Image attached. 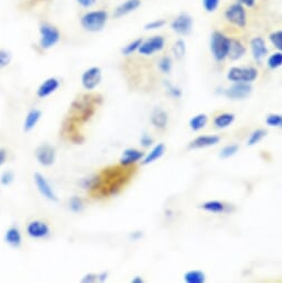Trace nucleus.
Here are the masks:
<instances>
[{"label": "nucleus", "mask_w": 282, "mask_h": 283, "mask_svg": "<svg viewBox=\"0 0 282 283\" xmlns=\"http://www.w3.org/2000/svg\"><path fill=\"white\" fill-rule=\"evenodd\" d=\"M101 179L102 184L100 187L99 191L95 196H99L101 198H109L115 197L120 192L123 187L127 185V182L130 180L131 171L130 168H126L122 166H116V167H109L107 169H104L101 172Z\"/></svg>", "instance_id": "nucleus-1"}, {"label": "nucleus", "mask_w": 282, "mask_h": 283, "mask_svg": "<svg viewBox=\"0 0 282 283\" xmlns=\"http://www.w3.org/2000/svg\"><path fill=\"white\" fill-rule=\"evenodd\" d=\"M102 101L104 99L100 94H83L71 102L69 118L77 123H86L93 117Z\"/></svg>", "instance_id": "nucleus-2"}, {"label": "nucleus", "mask_w": 282, "mask_h": 283, "mask_svg": "<svg viewBox=\"0 0 282 283\" xmlns=\"http://www.w3.org/2000/svg\"><path fill=\"white\" fill-rule=\"evenodd\" d=\"M109 14L106 10H91L87 11L80 18V24L88 33H99L108 22Z\"/></svg>", "instance_id": "nucleus-3"}, {"label": "nucleus", "mask_w": 282, "mask_h": 283, "mask_svg": "<svg viewBox=\"0 0 282 283\" xmlns=\"http://www.w3.org/2000/svg\"><path fill=\"white\" fill-rule=\"evenodd\" d=\"M230 48V38L222 34L221 31L215 30L210 37V52L214 59L222 62L228 58Z\"/></svg>", "instance_id": "nucleus-4"}, {"label": "nucleus", "mask_w": 282, "mask_h": 283, "mask_svg": "<svg viewBox=\"0 0 282 283\" xmlns=\"http://www.w3.org/2000/svg\"><path fill=\"white\" fill-rule=\"evenodd\" d=\"M61 39L59 29L52 23L43 22L39 27V47L42 50L54 48Z\"/></svg>", "instance_id": "nucleus-5"}, {"label": "nucleus", "mask_w": 282, "mask_h": 283, "mask_svg": "<svg viewBox=\"0 0 282 283\" xmlns=\"http://www.w3.org/2000/svg\"><path fill=\"white\" fill-rule=\"evenodd\" d=\"M258 75V70L254 67H231L227 72V79L231 83L252 84Z\"/></svg>", "instance_id": "nucleus-6"}, {"label": "nucleus", "mask_w": 282, "mask_h": 283, "mask_svg": "<svg viewBox=\"0 0 282 283\" xmlns=\"http://www.w3.org/2000/svg\"><path fill=\"white\" fill-rule=\"evenodd\" d=\"M224 18L234 26L238 28H244L247 24L246 7L238 2L230 5L224 11Z\"/></svg>", "instance_id": "nucleus-7"}, {"label": "nucleus", "mask_w": 282, "mask_h": 283, "mask_svg": "<svg viewBox=\"0 0 282 283\" xmlns=\"http://www.w3.org/2000/svg\"><path fill=\"white\" fill-rule=\"evenodd\" d=\"M34 182L37 188V190L41 194V197L45 198L46 200L50 201V202H58L59 197L56 193L55 189L53 186L50 185L48 179L40 172H36L34 174Z\"/></svg>", "instance_id": "nucleus-8"}, {"label": "nucleus", "mask_w": 282, "mask_h": 283, "mask_svg": "<svg viewBox=\"0 0 282 283\" xmlns=\"http://www.w3.org/2000/svg\"><path fill=\"white\" fill-rule=\"evenodd\" d=\"M26 232L27 236L31 239H35V240H45V239H48L50 235H52V229H50V225L47 222L36 219L31 220L27 224Z\"/></svg>", "instance_id": "nucleus-9"}, {"label": "nucleus", "mask_w": 282, "mask_h": 283, "mask_svg": "<svg viewBox=\"0 0 282 283\" xmlns=\"http://www.w3.org/2000/svg\"><path fill=\"white\" fill-rule=\"evenodd\" d=\"M102 80V71L101 69L97 66H92L81 74V86L87 91H92L100 85Z\"/></svg>", "instance_id": "nucleus-10"}, {"label": "nucleus", "mask_w": 282, "mask_h": 283, "mask_svg": "<svg viewBox=\"0 0 282 283\" xmlns=\"http://www.w3.org/2000/svg\"><path fill=\"white\" fill-rule=\"evenodd\" d=\"M252 92L251 84L247 83H233L230 87L225 88L222 91L224 97L231 100H243L247 99Z\"/></svg>", "instance_id": "nucleus-11"}, {"label": "nucleus", "mask_w": 282, "mask_h": 283, "mask_svg": "<svg viewBox=\"0 0 282 283\" xmlns=\"http://www.w3.org/2000/svg\"><path fill=\"white\" fill-rule=\"evenodd\" d=\"M166 45V39L162 36H153L151 38H148L146 40H142L141 45L138 53L142 56H152L156 53H159L164 50Z\"/></svg>", "instance_id": "nucleus-12"}, {"label": "nucleus", "mask_w": 282, "mask_h": 283, "mask_svg": "<svg viewBox=\"0 0 282 283\" xmlns=\"http://www.w3.org/2000/svg\"><path fill=\"white\" fill-rule=\"evenodd\" d=\"M56 156H57V153H56L55 147L50 146L48 143L40 144L35 151L36 160L38 161L40 166L45 168L52 167L54 165L56 161Z\"/></svg>", "instance_id": "nucleus-13"}, {"label": "nucleus", "mask_w": 282, "mask_h": 283, "mask_svg": "<svg viewBox=\"0 0 282 283\" xmlns=\"http://www.w3.org/2000/svg\"><path fill=\"white\" fill-rule=\"evenodd\" d=\"M170 28L172 29L173 33L179 36L190 35L193 28L192 17L188 14H180L171 21Z\"/></svg>", "instance_id": "nucleus-14"}, {"label": "nucleus", "mask_w": 282, "mask_h": 283, "mask_svg": "<svg viewBox=\"0 0 282 283\" xmlns=\"http://www.w3.org/2000/svg\"><path fill=\"white\" fill-rule=\"evenodd\" d=\"M60 80L56 77H49L46 80H43L42 83L37 88L36 94L37 97L40 99H45L54 94L60 88Z\"/></svg>", "instance_id": "nucleus-15"}, {"label": "nucleus", "mask_w": 282, "mask_h": 283, "mask_svg": "<svg viewBox=\"0 0 282 283\" xmlns=\"http://www.w3.org/2000/svg\"><path fill=\"white\" fill-rule=\"evenodd\" d=\"M143 157H145V153L141 150L136 148H127L123 150L120 160H119V165L126 168H131L136 163L140 162L143 159Z\"/></svg>", "instance_id": "nucleus-16"}, {"label": "nucleus", "mask_w": 282, "mask_h": 283, "mask_svg": "<svg viewBox=\"0 0 282 283\" xmlns=\"http://www.w3.org/2000/svg\"><path fill=\"white\" fill-rule=\"evenodd\" d=\"M250 50H251V55L257 62H261L268 55L267 43L262 37H254L250 40Z\"/></svg>", "instance_id": "nucleus-17"}, {"label": "nucleus", "mask_w": 282, "mask_h": 283, "mask_svg": "<svg viewBox=\"0 0 282 283\" xmlns=\"http://www.w3.org/2000/svg\"><path fill=\"white\" fill-rule=\"evenodd\" d=\"M220 142V137L217 135H204V136H199L195 138L190 143L188 148L191 150H197V149H204L209 147L217 146Z\"/></svg>", "instance_id": "nucleus-18"}, {"label": "nucleus", "mask_w": 282, "mask_h": 283, "mask_svg": "<svg viewBox=\"0 0 282 283\" xmlns=\"http://www.w3.org/2000/svg\"><path fill=\"white\" fill-rule=\"evenodd\" d=\"M76 123L77 122L71 120L70 118L66 119L64 124H62V134H64L65 137H68V139L71 142L76 143V144H81V143H84L85 138L77 131Z\"/></svg>", "instance_id": "nucleus-19"}, {"label": "nucleus", "mask_w": 282, "mask_h": 283, "mask_svg": "<svg viewBox=\"0 0 282 283\" xmlns=\"http://www.w3.org/2000/svg\"><path fill=\"white\" fill-rule=\"evenodd\" d=\"M101 184H102V179H101V174L100 173L90 174L79 181V186L81 187V189L90 192L91 194H96L99 191L100 187H101Z\"/></svg>", "instance_id": "nucleus-20"}, {"label": "nucleus", "mask_w": 282, "mask_h": 283, "mask_svg": "<svg viewBox=\"0 0 282 283\" xmlns=\"http://www.w3.org/2000/svg\"><path fill=\"white\" fill-rule=\"evenodd\" d=\"M4 240L11 248L14 249L20 248V245L22 244V235L20 229L18 228L17 225L9 226V228L5 232Z\"/></svg>", "instance_id": "nucleus-21"}, {"label": "nucleus", "mask_w": 282, "mask_h": 283, "mask_svg": "<svg viewBox=\"0 0 282 283\" xmlns=\"http://www.w3.org/2000/svg\"><path fill=\"white\" fill-rule=\"evenodd\" d=\"M141 6V0H126V2L121 3L117 6L114 10V17L115 18H121L127 16L131 12L136 11Z\"/></svg>", "instance_id": "nucleus-22"}, {"label": "nucleus", "mask_w": 282, "mask_h": 283, "mask_svg": "<svg viewBox=\"0 0 282 283\" xmlns=\"http://www.w3.org/2000/svg\"><path fill=\"white\" fill-rule=\"evenodd\" d=\"M166 152V146L164 143H157L156 146H153L151 149H150L149 152H147L143 157V159L141 160V163L143 166H149L151 163L158 161L159 159H161L164 157Z\"/></svg>", "instance_id": "nucleus-23"}, {"label": "nucleus", "mask_w": 282, "mask_h": 283, "mask_svg": "<svg viewBox=\"0 0 282 283\" xmlns=\"http://www.w3.org/2000/svg\"><path fill=\"white\" fill-rule=\"evenodd\" d=\"M150 122L157 129H166L169 122L168 113L162 108H155L150 115Z\"/></svg>", "instance_id": "nucleus-24"}, {"label": "nucleus", "mask_w": 282, "mask_h": 283, "mask_svg": "<svg viewBox=\"0 0 282 283\" xmlns=\"http://www.w3.org/2000/svg\"><path fill=\"white\" fill-rule=\"evenodd\" d=\"M246 52L247 49L240 40L235 39V38H230V48L228 54V58H230V60H240L246 55Z\"/></svg>", "instance_id": "nucleus-25"}, {"label": "nucleus", "mask_w": 282, "mask_h": 283, "mask_svg": "<svg viewBox=\"0 0 282 283\" xmlns=\"http://www.w3.org/2000/svg\"><path fill=\"white\" fill-rule=\"evenodd\" d=\"M42 116V112L39 109H31L28 111V113L26 115V118H24V121H23V131L24 132H30L35 129V127L38 122L40 121Z\"/></svg>", "instance_id": "nucleus-26"}, {"label": "nucleus", "mask_w": 282, "mask_h": 283, "mask_svg": "<svg viewBox=\"0 0 282 283\" xmlns=\"http://www.w3.org/2000/svg\"><path fill=\"white\" fill-rule=\"evenodd\" d=\"M200 208L202 210L210 212V213H224V212H229L230 209L228 204H225L222 201L219 200H209L206 201L202 204H200Z\"/></svg>", "instance_id": "nucleus-27"}, {"label": "nucleus", "mask_w": 282, "mask_h": 283, "mask_svg": "<svg viewBox=\"0 0 282 283\" xmlns=\"http://www.w3.org/2000/svg\"><path fill=\"white\" fill-rule=\"evenodd\" d=\"M236 120V116L231 112H223L220 115L216 116L214 119V125L217 129H227L231 124H233Z\"/></svg>", "instance_id": "nucleus-28"}, {"label": "nucleus", "mask_w": 282, "mask_h": 283, "mask_svg": "<svg viewBox=\"0 0 282 283\" xmlns=\"http://www.w3.org/2000/svg\"><path fill=\"white\" fill-rule=\"evenodd\" d=\"M207 123H208V116L206 113H198V115L193 116L189 120V127L192 131H200L202 130Z\"/></svg>", "instance_id": "nucleus-29"}, {"label": "nucleus", "mask_w": 282, "mask_h": 283, "mask_svg": "<svg viewBox=\"0 0 282 283\" xmlns=\"http://www.w3.org/2000/svg\"><path fill=\"white\" fill-rule=\"evenodd\" d=\"M184 281L186 283H204L206 273L201 270H190L185 273Z\"/></svg>", "instance_id": "nucleus-30"}, {"label": "nucleus", "mask_w": 282, "mask_h": 283, "mask_svg": "<svg viewBox=\"0 0 282 283\" xmlns=\"http://www.w3.org/2000/svg\"><path fill=\"white\" fill-rule=\"evenodd\" d=\"M69 210L73 213H81L85 210V201L83 198L78 196H73L68 201Z\"/></svg>", "instance_id": "nucleus-31"}, {"label": "nucleus", "mask_w": 282, "mask_h": 283, "mask_svg": "<svg viewBox=\"0 0 282 283\" xmlns=\"http://www.w3.org/2000/svg\"><path fill=\"white\" fill-rule=\"evenodd\" d=\"M267 136V130L265 129H255L254 131H252L250 134L248 140H247V144L249 147H253L255 144H258L260 141L263 140V138Z\"/></svg>", "instance_id": "nucleus-32"}, {"label": "nucleus", "mask_w": 282, "mask_h": 283, "mask_svg": "<svg viewBox=\"0 0 282 283\" xmlns=\"http://www.w3.org/2000/svg\"><path fill=\"white\" fill-rule=\"evenodd\" d=\"M186 52H187L186 42L183 39H178L174 42V45L172 47V54L175 57V59H178V60L183 59L186 56Z\"/></svg>", "instance_id": "nucleus-33"}, {"label": "nucleus", "mask_w": 282, "mask_h": 283, "mask_svg": "<svg viewBox=\"0 0 282 283\" xmlns=\"http://www.w3.org/2000/svg\"><path fill=\"white\" fill-rule=\"evenodd\" d=\"M238 151H239V146H238L237 143H230L221 149L220 155L219 156H220L221 159H229L231 157L236 156Z\"/></svg>", "instance_id": "nucleus-34"}, {"label": "nucleus", "mask_w": 282, "mask_h": 283, "mask_svg": "<svg viewBox=\"0 0 282 283\" xmlns=\"http://www.w3.org/2000/svg\"><path fill=\"white\" fill-rule=\"evenodd\" d=\"M267 66L270 68L271 70L282 67V52H277L269 56L267 60Z\"/></svg>", "instance_id": "nucleus-35"}, {"label": "nucleus", "mask_w": 282, "mask_h": 283, "mask_svg": "<svg viewBox=\"0 0 282 283\" xmlns=\"http://www.w3.org/2000/svg\"><path fill=\"white\" fill-rule=\"evenodd\" d=\"M142 40L143 39H141V38H138V39H135L131 42H129L128 45H126L122 48V50H121L122 55L123 56H131L135 53H138V50H139V48H140Z\"/></svg>", "instance_id": "nucleus-36"}, {"label": "nucleus", "mask_w": 282, "mask_h": 283, "mask_svg": "<svg viewBox=\"0 0 282 283\" xmlns=\"http://www.w3.org/2000/svg\"><path fill=\"white\" fill-rule=\"evenodd\" d=\"M172 66H173L172 59H171V57H169V56L161 57L160 60L158 61V68L162 73H166V74L170 73L172 70Z\"/></svg>", "instance_id": "nucleus-37"}, {"label": "nucleus", "mask_w": 282, "mask_h": 283, "mask_svg": "<svg viewBox=\"0 0 282 283\" xmlns=\"http://www.w3.org/2000/svg\"><path fill=\"white\" fill-rule=\"evenodd\" d=\"M269 40L273 45V47L278 50V52H282V29L273 31L269 36Z\"/></svg>", "instance_id": "nucleus-38"}, {"label": "nucleus", "mask_w": 282, "mask_h": 283, "mask_svg": "<svg viewBox=\"0 0 282 283\" xmlns=\"http://www.w3.org/2000/svg\"><path fill=\"white\" fill-rule=\"evenodd\" d=\"M164 85L166 87L168 94L170 97H172L174 99H179L181 96H183V91H181V89H180L179 87L172 85L171 83H169V81H167V80H165Z\"/></svg>", "instance_id": "nucleus-39"}, {"label": "nucleus", "mask_w": 282, "mask_h": 283, "mask_svg": "<svg viewBox=\"0 0 282 283\" xmlns=\"http://www.w3.org/2000/svg\"><path fill=\"white\" fill-rule=\"evenodd\" d=\"M12 55L6 49H0V69L8 67L11 64Z\"/></svg>", "instance_id": "nucleus-40"}, {"label": "nucleus", "mask_w": 282, "mask_h": 283, "mask_svg": "<svg viewBox=\"0 0 282 283\" xmlns=\"http://www.w3.org/2000/svg\"><path fill=\"white\" fill-rule=\"evenodd\" d=\"M282 122V115L279 113H270L266 118V123L269 127H280Z\"/></svg>", "instance_id": "nucleus-41"}, {"label": "nucleus", "mask_w": 282, "mask_h": 283, "mask_svg": "<svg viewBox=\"0 0 282 283\" xmlns=\"http://www.w3.org/2000/svg\"><path fill=\"white\" fill-rule=\"evenodd\" d=\"M166 24H167V21L165 20V19H156V20H152V21L146 23L145 27H143V28H145L146 31L158 30V29L164 28Z\"/></svg>", "instance_id": "nucleus-42"}, {"label": "nucleus", "mask_w": 282, "mask_h": 283, "mask_svg": "<svg viewBox=\"0 0 282 283\" xmlns=\"http://www.w3.org/2000/svg\"><path fill=\"white\" fill-rule=\"evenodd\" d=\"M14 181H15V173L10 171V170L4 171L2 173V175H0V185L4 186V187L10 186Z\"/></svg>", "instance_id": "nucleus-43"}, {"label": "nucleus", "mask_w": 282, "mask_h": 283, "mask_svg": "<svg viewBox=\"0 0 282 283\" xmlns=\"http://www.w3.org/2000/svg\"><path fill=\"white\" fill-rule=\"evenodd\" d=\"M220 4V0H202V6L207 12H215Z\"/></svg>", "instance_id": "nucleus-44"}, {"label": "nucleus", "mask_w": 282, "mask_h": 283, "mask_svg": "<svg viewBox=\"0 0 282 283\" xmlns=\"http://www.w3.org/2000/svg\"><path fill=\"white\" fill-rule=\"evenodd\" d=\"M140 144L143 147V148H150V147H152V144H153V138L148 135V134H143L141 137H140Z\"/></svg>", "instance_id": "nucleus-45"}, {"label": "nucleus", "mask_w": 282, "mask_h": 283, "mask_svg": "<svg viewBox=\"0 0 282 283\" xmlns=\"http://www.w3.org/2000/svg\"><path fill=\"white\" fill-rule=\"evenodd\" d=\"M96 281H98V274L96 273H87L81 278L83 283H93Z\"/></svg>", "instance_id": "nucleus-46"}, {"label": "nucleus", "mask_w": 282, "mask_h": 283, "mask_svg": "<svg viewBox=\"0 0 282 283\" xmlns=\"http://www.w3.org/2000/svg\"><path fill=\"white\" fill-rule=\"evenodd\" d=\"M76 2L80 6V7L88 9V8H91L92 6H95L97 0H76Z\"/></svg>", "instance_id": "nucleus-47"}, {"label": "nucleus", "mask_w": 282, "mask_h": 283, "mask_svg": "<svg viewBox=\"0 0 282 283\" xmlns=\"http://www.w3.org/2000/svg\"><path fill=\"white\" fill-rule=\"evenodd\" d=\"M8 158V152L5 148H0V167H3Z\"/></svg>", "instance_id": "nucleus-48"}, {"label": "nucleus", "mask_w": 282, "mask_h": 283, "mask_svg": "<svg viewBox=\"0 0 282 283\" xmlns=\"http://www.w3.org/2000/svg\"><path fill=\"white\" fill-rule=\"evenodd\" d=\"M130 239L134 241H139L140 239L143 237V234L141 231H134L133 234H130Z\"/></svg>", "instance_id": "nucleus-49"}, {"label": "nucleus", "mask_w": 282, "mask_h": 283, "mask_svg": "<svg viewBox=\"0 0 282 283\" xmlns=\"http://www.w3.org/2000/svg\"><path fill=\"white\" fill-rule=\"evenodd\" d=\"M238 3H240L241 5H243L244 7L252 8L253 6L255 5V0H238Z\"/></svg>", "instance_id": "nucleus-50"}, {"label": "nucleus", "mask_w": 282, "mask_h": 283, "mask_svg": "<svg viewBox=\"0 0 282 283\" xmlns=\"http://www.w3.org/2000/svg\"><path fill=\"white\" fill-rule=\"evenodd\" d=\"M108 275H109L108 272H106V271H102V272L98 273V281H99V282H105V281H107Z\"/></svg>", "instance_id": "nucleus-51"}, {"label": "nucleus", "mask_w": 282, "mask_h": 283, "mask_svg": "<svg viewBox=\"0 0 282 283\" xmlns=\"http://www.w3.org/2000/svg\"><path fill=\"white\" fill-rule=\"evenodd\" d=\"M143 282H145V280H143L139 275H136L133 279H131V283H143Z\"/></svg>", "instance_id": "nucleus-52"}, {"label": "nucleus", "mask_w": 282, "mask_h": 283, "mask_svg": "<svg viewBox=\"0 0 282 283\" xmlns=\"http://www.w3.org/2000/svg\"><path fill=\"white\" fill-rule=\"evenodd\" d=\"M280 127H282V122H281V125H280Z\"/></svg>", "instance_id": "nucleus-53"}]
</instances>
